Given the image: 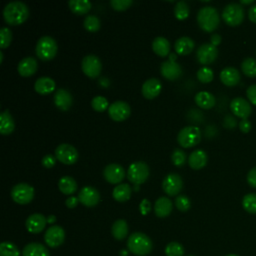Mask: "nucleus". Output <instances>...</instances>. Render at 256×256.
<instances>
[{
	"label": "nucleus",
	"instance_id": "obj_18",
	"mask_svg": "<svg viewBox=\"0 0 256 256\" xmlns=\"http://www.w3.org/2000/svg\"><path fill=\"white\" fill-rule=\"evenodd\" d=\"M104 179L111 184H118L125 178L124 168L116 163L108 164L103 170Z\"/></svg>",
	"mask_w": 256,
	"mask_h": 256
},
{
	"label": "nucleus",
	"instance_id": "obj_52",
	"mask_svg": "<svg viewBox=\"0 0 256 256\" xmlns=\"http://www.w3.org/2000/svg\"><path fill=\"white\" fill-rule=\"evenodd\" d=\"M239 128L243 133H248L251 130V122L248 119H242L239 122Z\"/></svg>",
	"mask_w": 256,
	"mask_h": 256
},
{
	"label": "nucleus",
	"instance_id": "obj_51",
	"mask_svg": "<svg viewBox=\"0 0 256 256\" xmlns=\"http://www.w3.org/2000/svg\"><path fill=\"white\" fill-rule=\"evenodd\" d=\"M140 212L142 215H147L151 210V203L147 199H143L139 205Z\"/></svg>",
	"mask_w": 256,
	"mask_h": 256
},
{
	"label": "nucleus",
	"instance_id": "obj_14",
	"mask_svg": "<svg viewBox=\"0 0 256 256\" xmlns=\"http://www.w3.org/2000/svg\"><path fill=\"white\" fill-rule=\"evenodd\" d=\"M197 60L203 64L208 65L213 63L218 56V49L211 43H204L199 46L196 52Z\"/></svg>",
	"mask_w": 256,
	"mask_h": 256
},
{
	"label": "nucleus",
	"instance_id": "obj_22",
	"mask_svg": "<svg viewBox=\"0 0 256 256\" xmlns=\"http://www.w3.org/2000/svg\"><path fill=\"white\" fill-rule=\"evenodd\" d=\"M38 68V63L37 60L34 57L28 56L23 58L17 66L18 73L23 76V77H29L33 75Z\"/></svg>",
	"mask_w": 256,
	"mask_h": 256
},
{
	"label": "nucleus",
	"instance_id": "obj_58",
	"mask_svg": "<svg viewBox=\"0 0 256 256\" xmlns=\"http://www.w3.org/2000/svg\"><path fill=\"white\" fill-rule=\"evenodd\" d=\"M127 255H128V252L126 250H122L120 252V256H127Z\"/></svg>",
	"mask_w": 256,
	"mask_h": 256
},
{
	"label": "nucleus",
	"instance_id": "obj_56",
	"mask_svg": "<svg viewBox=\"0 0 256 256\" xmlns=\"http://www.w3.org/2000/svg\"><path fill=\"white\" fill-rule=\"evenodd\" d=\"M55 221H56V216H54V215H49V216L47 217V222H48L49 224H53Z\"/></svg>",
	"mask_w": 256,
	"mask_h": 256
},
{
	"label": "nucleus",
	"instance_id": "obj_9",
	"mask_svg": "<svg viewBox=\"0 0 256 256\" xmlns=\"http://www.w3.org/2000/svg\"><path fill=\"white\" fill-rule=\"evenodd\" d=\"M55 157L61 163L66 165L74 164L79 157L77 149L68 143L59 144L55 149Z\"/></svg>",
	"mask_w": 256,
	"mask_h": 256
},
{
	"label": "nucleus",
	"instance_id": "obj_43",
	"mask_svg": "<svg viewBox=\"0 0 256 256\" xmlns=\"http://www.w3.org/2000/svg\"><path fill=\"white\" fill-rule=\"evenodd\" d=\"M91 105H92V108L97 111V112H102L104 111L107 107H109V103H108V100L103 97V96H95L92 101H91Z\"/></svg>",
	"mask_w": 256,
	"mask_h": 256
},
{
	"label": "nucleus",
	"instance_id": "obj_46",
	"mask_svg": "<svg viewBox=\"0 0 256 256\" xmlns=\"http://www.w3.org/2000/svg\"><path fill=\"white\" fill-rule=\"evenodd\" d=\"M171 160H172V163L175 165V166H182L185 164V161H186V154L184 151H182L181 149H175L171 155Z\"/></svg>",
	"mask_w": 256,
	"mask_h": 256
},
{
	"label": "nucleus",
	"instance_id": "obj_31",
	"mask_svg": "<svg viewBox=\"0 0 256 256\" xmlns=\"http://www.w3.org/2000/svg\"><path fill=\"white\" fill-rule=\"evenodd\" d=\"M152 49L158 56L165 57L170 51V43L165 37L158 36L152 42Z\"/></svg>",
	"mask_w": 256,
	"mask_h": 256
},
{
	"label": "nucleus",
	"instance_id": "obj_40",
	"mask_svg": "<svg viewBox=\"0 0 256 256\" xmlns=\"http://www.w3.org/2000/svg\"><path fill=\"white\" fill-rule=\"evenodd\" d=\"M83 25L85 29L89 32H96L100 29L101 22L100 19L95 15H88L85 17Z\"/></svg>",
	"mask_w": 256,
	"mask_h": 256
},
{
	"label": "nucleus",
	"instance_id": "obj_30",
	"mask_svg": "<svg viewBox=\"0 0 256 256\" xmlns=\"http://www.w3.org/2000/svg\"><path fill=\"white\" fill-rule=\"evenodd\" d=\"M195 46L194 41L187 36H182L178 38L175 42V51L180 55H187L192 52L193 48Z\"/></svg>",
	"mask_w": 256,
	"mask_h": 256
},
{
	"label": "nucleus",
	"instance_id": "obj_55",
	"mask_svg": "<svg viewBox=\"0 0 256 256\" xmlns=\"http://www.w3.org/2000/svg\"><path fill=\"white\" fill-rule=\"evenodd\" d=\"M210 40H211V44H212V45L217 46V45L220 44V42H221V36H220L219 34H217V33H214V34L211 35Z\"/></svg>",
	"mask_w": 256,
	"mask_h": 256
},
{
	"label": "nucleus",
	"instance_id": "obj_16",
	"mask_svg": "<svg viewBox=\"0 0 256 256\" xmlns=\"http://www.w3.org/2000/svg\"><path fill=\"white\" fill-rule=\"evenodd\" d=\"M230 109L234 115L241 119H247L252 113L251 104L243 97H235L230 102Z\"/></svg>",
	"mask_w": 256,
	"mask_h": 256
},
{
	"label": "nucleus",
	"instance_id": "obj_25",
	"mask_svg": "<svg viewBox=\"0 0 256 256\" xmlns=\"http://www.w3.org/2000/svg\"><path fill=\"white\" fill-rule=\"evenodd\" d=\"M207 161H208V156L206 152L201 149L193 151L188 158L189 166L194 170H199L205 167L207 164Z\"/></svg>",
	"mask_w": 256,
	"mask_h": 256
},
{
	"label": "nucleus",
	"instance_id": "obj_15",
	"mask_svg": "<svg viewBox=\"0 0 256 256\" xmlns=\"http://www.w3.org/2000/svg\"><path fill=\"white\" fill-rule=\"evenodd\" d=\"M171 56L172 57H170L169 60L164 61L161 64L160 72L163 77H165L168 80L173 81V80L178 79L182 75V68L178 63H176L173 60L175 54H171Z\"/></svg>",
	"mask_w": 256,
	"mask_h": 256
},
{
	"label": "nucleus",
	"instance_id": "obj_33",
	"mask_svg": "<svg viewBox=\"0 0 256 256\" xmlns=\"http://www.w3.org/2000/svg\"><path fill=\"white\" fill-rule=\"evenodd\" d=\"M59 190L65 194V195H71L77 191V183L74 180V178L70 176H64L62 177L58 182Z\"/></svg>",
	"mask_w": 256,
	"mask_h": 256
},
{
	"label": "nucleus",
	"instance_id": "obj_41",
	"mask_svg": "<svg viewBox=\"0 0 256 256\" xmlns=\"http://www.w3.org/2000/svg\"><path fill=\"white\" fill-rule=\"evenodd\" d=\"M166 256H183L184 248L178 242H170L165 247Z\"/></svg>",
	"mask_w": 256,
	"mask_h": 256
},
{
	"label": "nucleus",
	"instance_id": "obj_32",
	"mask_svg": "<svg viewBox=\"0 0 256 256\" xmlns=\"http://www.w3.org/2000/svg\"><path fill=\"white\" fill-rule=\"evenodd\" d=\"M131 192H132V189L129 184H126V183L118 184L117 186L114 187L112 196L118 202H125L129 200L131 196Z\"/></svg>",
	"mask_w": 256,
	"mask_h": 256
},
{
	"label": "nucleus",
	"instance_id": "obj_34",
	"mask_svg": "<svg viewBox=\"0 0 256 256\" xmlns=\"http://www.w3.org/2000/svg\"><path fill=\"white\" fill-rule=\"evenodd\" d=\"M112 236L116 240H123L128 234V224L124 219L116 220L111 228Z\"/></svg>",
	"mask_w": 256,
	"mask_h": 256
},
{
	"label": "nucleus",
	"instance_id": "obj_50",
	"mask_svg": "<svg viewBox=\"0 0 256 256\" xmlns=\"http://www.w3.org/2000/svg\"><path fill=\"white\" fill-rule=\"evenodd\" d=\"M247 182L248 184L253 187V188H256V167H253L251 168L248 173H247Z\"/></svg>",
	"mask_w": 256,
	"mask_h": 256
},
{
	"label": "nucleus",
	"instance_id": "obj_37",
	"mask_svg": "<svg viewBox=\"0 0 256 256\" xmlns=\"http://www.w3.org/2000/svg\"><path fill=\"white\" fill-rule=\"evenodd\" d=\"M242 207L251 214H256V193H248L242 199Z\"/></svg>",
	"mask_w": 256,
	"mask_h": 256
},
{
	"label": "nucleus",
	"instance_id": "obj_26",
	"mask_svg": "<svg viewBox=\"0 0 256 256\" xmlns=\"http://www.w3.org/2000/svg\"><path fill=\"white\" fill-rule=\"evenodd\" d=\"M173 208L172 201L167 197H159L154 204V212L157 217L164 218L168 216Z\"/></svg>",
	"mask_w": 256,
	"mask_h": 256
},
{
	"label": "nucleus",
	"instance_id": "obj_54",
	"mask_svg": "<svg viewBox=\"0 0 256 256\" xmlns=\"http://www.w3.org/2000/svg\"><path fill=\"white\" fill-rule=\"evenodd\" d=\"M248 16H249V19L256 24V4L252 5L248 11Z\"/></svg>",
	"mask_w": 256,
	"mask_h": 256
},
{
	"label": "nucleus",
	"instance_id": "obj_59",
	"mask_svg": "<svg viewBox=\"0 0 256 256\" xmlns=\"http://www.w3.org/2000/svg\"><path fill=\"white\" fill-rule=\"evenodd\" d=\"M0 61L1 62L3 61V53H2V51H0Z\"/></svg>",
	"mask_w": 256,
	"mask_h": 256
},
{
	"label": "nucleus",
	"instance_id": "obj_27",
	"mask_svg": "<svg viewBox=\"0 0 256 256\" xmlns=\"http://www.w3.org/2000/svg\"><path fill=\"white\" fill-rule=\"evenodd\" d=\"M15 122L8 109L4 110L0 115V133L2 135H9L14 131Z\"/></svg>",
	"mask_w": 256,
	"mask_h": 256
},
{
	"label": "nucleus",
	"instance_id": "obj_10",
	"mask_svg": "<svg viewBox=\"0 0 256 256\" xmlns=\"http://www.w3.org/2000/svg\"><path fill=\"white\" fill-rule=\"evenodd\" d=\"M81 68L86 76L90 78H96L102 70V63L96 55L89 54L82 59Z\"/></svg>",
	"mask_w": 256,
	"mask_h": 256
},
{
	"label": "nucleus",
	"instance_id": "obj_19",
	"mask_svg": "<svg viewBox=\"0 0 256 256\" xmlns=\"http://www.w3.org/2000/svg\"><path fill=\"white\" fill-rule=\"evenodd\" d=\"M46 223H47V218L43 214L34 213L28 216L25 222V226L28 232L37 234L43 231V229L46 226Z\"/></svg>",
	"mask_w": 256,
	"mask_h": 256
},
{
	"label": "nucleus",
	"instance_id": "obj_29",
	"mask_svg": "<svg viewBox=\"0 0 256 256\" xmlns=\"http://www.w3.org/2000/svg\"><path fill=\"white\" fill-rule=\"evenodd\" d=\"M23 256H49L48 249L41 243L32 242L27 244L22 251Z\"/></svg>",
	"mask_w": 256,
	"mask_h": 256
},
{
	"label": "nucleus",
	"instance_id": "obj_47",
	"mask_svg": "<svg viewBox=\"0 0 256 256\" xmlns=\"http://www.w3.org/2000/svg\"><path fill=\"white\" fill-rule=\"evenodd\" d=\"M110 4L112 8L115 10L124 11L133 4V1L132 0H111Z\"/></svg>",
	"mask_w": 256,
	"mask_h": 256
},
{
	"label": "nucleus",
	"instance_id": "obj_20",
	"mask_svg": "<svg viewBox=\"0 0 256 256\" xmlns=\"http://www.w3.org/2000/svg\"><path fill=\"white\" fill-rule=\"evenodd\" d=\"M72 102L73 98L68 90L63 88L56 90L54 94V104L58 109L62 111H67L72 106Z\"/></svg>",
	"mask_w": 256,
	"mask_h": 256
},
{
	"label": "nucleus",
	"instance_id": "obj_61",
	"mask_svg": "<svg viewBox=\"0 0 256 256\" xmlns=\"http://www.w3.org/2000/svg\"><path fill=\"white\" fill-rule=\"evenodd\" d=\"M188 256H193V255H188Z\"/></svg>",
	"mask_w": 256,
	"mask_h": 256
},
{
	"label": "nucleus",
	"instance_id": "obj_48",
	"mask_svg": "<svg viewBox=\"0 0 256 256\" xmlns=\"http://www.w3.org/2000/svg\"><path fill=\"white\" fill-rule=\"evenodd\" d=\"M42 165L45 167V168H52L55 163H56V157L51 155V154H46L43 158H42V161H41Z\"/></svg>",
	"mask_w": 256,
	"mask_h": 256
},
{
	"label": "nucleus",
	"instance_id": "obj_42",
	"mask_svg": "<svg viewBox=\"0 0 256 256\" xmlns=\"http://www.w3.org/2000/svg\"><path fill=\"white\" fill-rule=\"evenodd\" d=\"M213 77H214L213 71L209 67L204 66V67L200 68L197 71V78L202 83H209V82H211L213 80Z\"/></svg>",
	"mask_w": 256,
	"mask_h": 256
},
{
	"label": "nucleus",
	"instance_id": "obj_24",
	"mask_svg": "<svg viewBox=\"0 0 256 256\" xmlns=\"http://www.w3.org/2000/svg\"><path fill=\"white\" fill-rule=\"evenodd\" d=\"M55 88H56L55 81L52 78L47 77V76L38 78L34 84L35 91L41 95L49 94V93L53 92L55 90Z\"/></svg>",
	"mask_w": 256,
	"mask_h": 256
},
{
	"label": "nucleus",
	"instance_id": "obj_2",
	"mask_svg": "<svg viewBox=\"0 0 256 256\" xmlns=\"http://www.w3.org/2000/svg\"><path fill=\"white\" fill-rule=\"evenodd\" d=\"M127 247L130 252L138 256L148 255L153 247L151 239L142 232L132 233L127 240Z\"/></svg>",
	"mask_w": 256,
	"mask_h": 256
},
{
	"label": "nucleus",
	"instance_id": "obj_53",
	"mask_svg": "<svg viewBox=\"0 0 256 256\" xmlns=\"http://www.w3.org/2000/svg\"><path fill=\"white\" fill-rule=\"evenodd\" d=\"M78 203H79V199H78V197H75V196H71V197L67 198L65 201L66 206L70 209L75 208L78 205Z\"/></svg>",
	"mask_w": 256,
	"mask_h": 256
},
{
	"label": "nucleus",
	"instance_id": "obj_36",
	"mask_svg": "<svg viewBox=\"0 0 256 256\" xmlns=\"http://www.w3.org/2000/svg\"><path fill=\"white\" fill-rule=\"evenodd\" d=\"M242 72L248 77L256 76V59L252 57L245 58L241 63Z\"/></svg>",
	"mask_w": 256,
	"mask_h": 256
},
{
	"label": "nucleus",
	"instance_id": "obj_3",
	"mask_svg": "<svg viewBox=\"0 0 256 256\" xmlns=\"http://www.w3.org/2000/svg\"><path fill=\"white\" fill-rule=\"evenodd\" d=\"M197 22L200 28L206 32L214 31L220 22V17L216 8L204 6L197 13Z\"/></svg>",
	"mask_w": 256,
	"mask_h": 256
},
{
	"label": "nucleus",
	"instance_id": "obj_35",
	"mask_svg": "<svg viewBox=\"0 0 256 256\" xmlns=\"http://www.w3.org/2000/svg\"><path fill=\"white\" fill-rule=\"evenodd\" d=\"M70 10L78 15L86 14L91 9V2L89 0H70L68 2Z\"/></svg>",
	"mask_w": 256,
	"mask_h": 256
},
{
	"label": "nucleus",
	"instance_id": "obj_5",
	"mask_svg": "<svg viewBox=\"0 0 256 256\" xmlns=\"http://www.w3.org/2000/svg\"><path fill=\"white\" fill-rule=\"evenodd\" d=\"M201 140V131L196 126H186L182 128L177 135V142L184 148H190L197 145Z\"/></svg>",
	"mask_w": 256,
	"mask_h": 256
},
{
	"label": "nucleus",
	"instance_id": "obj_49",
	"mask_svg": "<svg viewBox=\"0 0 256 256\" xmlns=\"http://www.w3.org/2000/svg\"><path fill=\"white\" fill-rule=\"evenodd\" d=\"M246 95L249 99V101L253 104L256 105V84L250 85L247 90H246Z\"/></svg>",
	"mask_w": 256,
	"mask_h": 256
},
{
	"label": "nucleus",
	"instance_id": "obj_17",
	"mask_svg": "<svg viewBox=\"0 0 256 256\" xmlns=\"http://www.w3.org/2000/svg\"><path fill=\"white\" fill-rule=\"evenodd\" d=\"M79 202L86 207H94L100 201V194L97 189L91 186L83 187L78 193Z\"/></svg>",
	"mask_w": 256,
	"mask_h": 256
},
{
	"label": "nucleus",
	"instance_id": "obj_4",
	"mask_svg": "<svg viewBox=\"0 0 256 256\" xmlns=\"http://www.w3.org/2000/svg\"><path fill=\"white\" fill-rule=\"evenodd\" d=\"M57 43L51 36H42L36 44V55L43 61H49L56 56Z\"/></svg>",
	"mask_w": 256,
	"mask_h": 256
},
{
	"label": "nucleus",
	"instance_id": "obj_39",
	"mask_svg": "<svg viewBox=\"0 0 256 256\" xmlns=\"http://www.w3.org/2000/svg\"><path fill=\"white\" fill-rule=\"evenodd\" d=\"M0 256H20V252L15 244L5 241L0 244Z\"/></svg>",
	"mask_w": 256,
	"mask_h": 256
},
{
	"label": "nucleus",
	"instance_id": "obj_7",
	"mask_svg": "<svg viewBox=\"0 0 256 256\" xmlns=\"http://www.w3.org/2000/svg\"><path fill=\"white\" fill-rule=\"evenodd\" d=\"M149 176V167L143 161H137L132 163L127 172L128 180L135 185H140L144 183Z\"/></svg>",
	"mask_w": 256,
	"mask_h": 256
},
{
	"label": "nucleus",
	"instance_id": "obj_1",
	"mask_svg": "<svg viewBox=\"0 0 256 256\" xmlns=\"http://www.w3.org/2000/svg\"><path fill=\"white\" fill-rule=\"evenodd\" d=\"M29 16V8L22 1H11L3 9V17L9 25L22 24Z\"/></svg>",
	"mask_w": 256,
	"mask_h": 256
},
{
	"label": "nucleus",
	"instance_id": "obj_57",
	"mask_svg": "<svg viewBox=\"0 0 256 256\" xmlns=\"http://www.w3.org/2000/svg\"><path fill=\"white\" fill-rule=\"evenodd\" d=\"M240 3L241 4H251V3H253V0H241Z\"/></svg>",
	"mask_w": 256,
	"mask_h": 256
},
{
	"label": "nucleus",
	"instance_id": "obj_13",
	"mask_svg": "<svg viewBox=\"0 0 256 256\" xmlns=\"http://www.w3.org/2000/svg\"><path fill=\"white\" fill-rule=\"evenodd\" d=\"M130 112V106L125 101H115L108 107V114L110 118L118 122L126 120L129 117Z\"/></svg>",
	"mask_w": 256,
	"mask_h": 256
},
{
	"label": "nucleus",
	"instance_id": "obj_23",
	"mask_svg": "<svg viewBox=\"0 0 256 256\" xmlns=\"http://www.w3.org/2000/svg\"><path fill=\"white\" fill-rule=\"evenodd\" d=\"M220 80L226 86H235L240 81V73L234 67H225L220 72Z\"/></svg>",
	"mask_w": 256,
	"mask_h": 256
},
{
	"label": "nucleus",
	"instance_id": "obj_44",
	"mask_svg": "<svg viewBox=\"0 0 256 256\" xmlns=\"http://www.w3.org/2000/svg\"><path fill=\"white\" fill-rule=\"evenodd\" d=\"M12 40V32L8 27H2L0 29V47L2 49L7 48Z\"/></svg>",
	"mask_w": 256,
	"mask_h": 256
},
{
	"label": "nucleus",
	"instance_id": "obj_8",
	"mask_svg": "<svg viewBox=\"0 0 256 256\" xmlns=\"http://www.w3.org/2000/svg\"><path fill=\"white\" fill-rule=\"evenodd\" d=\"M11 197L14 202L25 205L34 198V188L27 183H18L11 190Z\"/></svg>",
	"mask_w": 256,
	"mask_h": 256
},
{
	"label": "nucleus",
	"instance_id": "obj_11",
	"mask_svg": "<svg viewBox=\"0 0 256 256\" xmlns=\"http://www.w3.org/2000/svg\"><path fill=\"white\" fill-rule=\"evenodd\" d=\"M183 187V180L177 173H169L162 182V188L169 196L177 195Z\"/></svg>",
	"mask_w": 256,
	"mask_h": 256
},
{
	"label": "nucleus",
	"instance_id": "obj_28",
	"mask_svg": "<svg viewBox=\"0 0 256 256\" xmlns=\"http://www.w3.org/2000/svg\"><path fill=\"white\" fill-rule=\"evenodd\" d=\"M195 103L203 109H210L215 105V97L208 91H200L194 97Z\"/></svg>",
	"mask_w": 256,
	"mask_h": 256
},
{
	"label": "nucleus",
	"instance_id": "obj_45",
	"mask_svg": "<svg viewBox=\"0 0 256 256\" xmlns=\"http://www.w3.org/2000/svg\"><path fill=\"white\" fill-rule=\"evenodd\" d=\"M175 205H176V208L178 210H180L182 212H185V211L190 209L191 202H190V199L187 196L179 195L175 199Z\"/></svg>",
	"mask_w": 256,
	"mask_h": 256
},
{
	"label": "nucleus",
	"instance_id": "obj_38",
	"mask_svg": "<svg viewBox=\"0 0 256 256\" xmlns=\"http://www.w3.org/2000/svg\"><path fill=\"white\" fill-rule=\"evenodd\" d=\"M190 9L185 1H178L174 7V15L179 20H184L189 16Z\"/></svg>",
	"mask_w": 256,
	"mask_h": 256
},
{
	"label": "nucleus",
	"instance_id": "obj_6",
	"mask_svg": "<svg viewBox=\"0 0 256 256\" xmlns=\"http://www.w3.org/2000/svg\"><path fill=\"white\" fill-rule=\"evenodd\" d=\"M222 18L229 26H238L244 20V8L239 3H229L222 11Z\"/></svg>",
	"mask_w": 256,
	"mask_h": 256
},
{
	"label": "nucleus",
	"instance_id": "obj_21",
	"mask_svg": "<svg viewBox=\"0 0 256 256\" xmlns=\"http://www.w3.org/2000/svg\"><path fill=\"white\" fill-rule=\"evenodd\" d=\"M161 88V82L157 78H149L142 85V95L147 99H153L159 95Z\"/></svg>",
	"mask_w": 256,
	"mask_h": 256
},
{
	"label": "nucleus",
	"instance_id": "obj_12",
	"mask_svg": "<svg viewBox=\"0 0 256 256\" xmlns=\"http://www.w3.org/2000/svg\"><path fill=\"white\" fill-rule=\"evenodd\" d=\"M44 240L45 243L51 248L59 247L65 240V231L61 226L52 225L46 230Z\"/></svg>",
	"mask_w": 256,
	"mask_h": 256
},
{
	"label": "nucleus",
	"instance_id": "obj_60",
	"mask_svg": "<svg viewBox=\"0 0 256 256\" xmlns=\"http://www.w3.org/2000/svg\"><path fill=\"white\" fill-rule=\"evenodd\" d=\"M226 256H239V255H237V254H228Z\"/></svg>",
	"mask_w": 256,
	"mask_h": 256
}]
</instances>
